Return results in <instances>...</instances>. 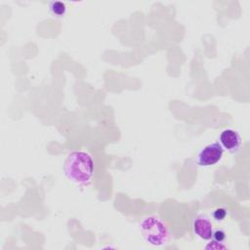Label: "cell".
<instances>
[{"label":"cell","instance_id":"obj_9","mask_svg":"<svg viewBox=\"0 0 250 250\" xmlns=\"http://www.w3.org/2000/svg\"><path fill=\"white\" fill-rule=\"evenodd\" d=\"M206 249H226L228 248L227 245L223 244V242H217V241H211L209 244L205 246Z\"/></svg>","mask_w":250,"mask_h":250},{"label":"cell","instance_id":"obj_1","mask_svg":"<svg viewBox=\"0 0 250 250\" xmlns=\"http://www.w3.org/2000/svg\"><path fill=\"white\" fill-rule=\"evenodd\" d=\"M95 165L92 156L85 151H73L64 161L63 174L77 185L89 183L94 175Z\"/></svg>","mask_w":250,"mask_h":250},{"label":"cell","instance_id":"obj_6","mask_svg":"<svg viewBox=\"0 0 250 250\" xmlns=\"http://www.w3.org/2000/svg\"><path fill=\"white\" fill-rule=\"evenodd\" d=\"M50 13L55 18H62L66 13V6L63 2L53 1L49 5Z\"/></svg>","mask_w":250,"mask_h":250},{"label":"cell","instance_id":"obj_2","mask_svg":"<svg viewBox=\"0 0 250 250\" xmlns=\"http://www.w3.org/2000/svg\"><path fill=\"white\" fill-rule=\"evenodd\" d=\"M140 230L146 242L152 246H163L170 239L167 225L156 216L144 218L140 223Z\"/></svg>","mask_w":250,"mask_h":250},{"label":"cell","instance_id":"obj_7","mask_svg":"<svg viewBox=\"0 0 250 250\" xmlns=\"http://www.w3.org/2000/svg\"><path fill=\"white\" fill-rule=\"evenodd\" d=\"M212 216L216 221H223L227 216V210L225 208H217L213 211Z\"/></svg>","mask_w":250,"mask_h":250},{"label":"cell","instance_id":"obj_8","mask_svg":"<svg viewBox=\"0 0 250 250\" xmlns=\"http://www.w3.org/2000/svg\"><path fill=\"white\" fill-rule=\"evenodd\" d=\"M211 238H213L214 241L223 242L226 239V232L222 229H216L215 231H213Z\"/></svg>","mask_w":250,"mask_h":250},{"label":"cell","instance_id":"obj_4","mask_svg":"<svg viewBox=\"0 0 250 250\" xmlns=\"http://www.w3.org/2000/svg\"><path fill=\"white\" fill-rule=\"evenodd\" d=\"M218 143L224 150L229 153H236L242 146V139L237 131L233 129H226L221 132Z\"/></svg>","mask_w":250,"mask_h":250},{"label":"cell","instance_id":"obj_5","mask_svg":"<svg viewBox=\"0 0 250 250\" xmlns=\"http://www.w3.org/2000/svg\"><path fill=\"white\" fill-rule=\"evenodd\" d=\"M193 234L203 240L211 239L213 234V225L209 218L205 215H198L192 221Z\"/></svg>","mask_w":250,"mask_h":250},{"label":"cell","instance_id":"obj_3","mask_svg":"<svg viewBox=\"0 0 250 250\" xmlns=\"http://www.w3.org/2000/svg\"><path fill=\"white\" fill-rule=\"evenodd\" d=\"M224 149L216 142L205 146L197 154L196 163L202 167H209L217 164L223 157Z\"/></svg>","mask_w":250,"mask_h":250}]
</instances>
